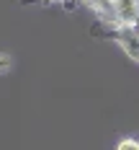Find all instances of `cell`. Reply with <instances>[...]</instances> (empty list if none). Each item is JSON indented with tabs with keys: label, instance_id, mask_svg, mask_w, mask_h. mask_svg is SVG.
Instances as JSON below:
<instances>
[{
	"label": "cell",
	"instance_id": "7a4b0ae2",
	"mask_svg": "<svg viewBox=\"0 0 139 150\" xmlns=\"http://www.w3.org/2000/svg\"><path fill=\"white\" fill-rule=\"evenodd\" d=\"M116 150H139V142L137 140H121Z\"/></svg>",
	"mask_w": 139,
	"mask_h": 150
},
{
	"label": "cell",
	"instance_id": "3957f363",
	"mask_svg": "<svg viewBox=\"0 0 139 150\" xmlns=\"http://www.w3.org/2000/svg\"><path fill=\"white\" fill-rule=\"evenodd\" d=\"M41 3H49V0H41Z\"/></svg>",
	"mask_w": 139,
	"mask_h": 150
},
{
	"label": "cell",
	"instance_id": "277c9868",
	"mask_svg": "<svg viewBox=\"0 0 139 150\" xmlns=\"http://www.w3.org/2000/svg\"><path fill=\"white\" fill-rule=\"evenodd\" d=\"M137 3H139V0H137Z\"/></svg>",
	"mask_w": 139,
	"mask_h": 150
},
{
	"label": "cell",
	"instance_id": "6da1fadb",
	"mask_svg": "<svg viewBox=\"0 0 139 150\" xmlns=\"http://www.w3.org/2000/svg\"><path fill=\"white\" fill-rule=\"evenodd\" d=\"M10 65H13V60H10V54H8V52H0V75L10 73Z\"/></svg>",
	"mask_w": 139,
	"mask_h": 150
}]
</instances>
